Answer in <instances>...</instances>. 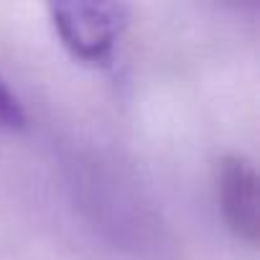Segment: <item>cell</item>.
<instances>
[{
    "instance_id": "cell-1",
    "label": "cell",
    "mask_w": 260,
    "mask_h": 260,
    "mask_svg": "<svg viewBox=\"0 0 260 260\" xmlns=\"http://www.w3.org/2000/svg\"><path fill=\"white\" fill-rule=\"evenodd\" d=\"M49 18L74 59L107 67L117 39L127 28L130 8L125 3H54L49 6Z\"/></svg>"
},
{
    "instance_id": "cell-2",
    "label": "cell",
    "mask_w": 260,
    "mask_h": 260,
    "mask_svg": "<svg viewBox=\"0 0 260 260\" xmlns=\"http://www.w3.org/2000/svg\"><path fill=\"white\" fill-rule=\"evenodd\" d=\"M214 186L227 230L245 245L255 247L260 235L257 214V171L242 153H224L214 166Z\"/></svg>"
},
{
    "instance_id": "cell-3",
    "label": "cell",
    "mask_w": 260,
    "mask_h": 260,
    "mask_svg": "<svg viewBox=\"0 0 260 260\" xmlns=\"http://www.w3.org/2000/svg\"><path fill=\"white\" fill-rule=\"evenodd\" d=\"M26 107L21 97L11 89L8 79L0 74V127L6 130H21L26 125Z\"/></svg>"
}]
</instances>
